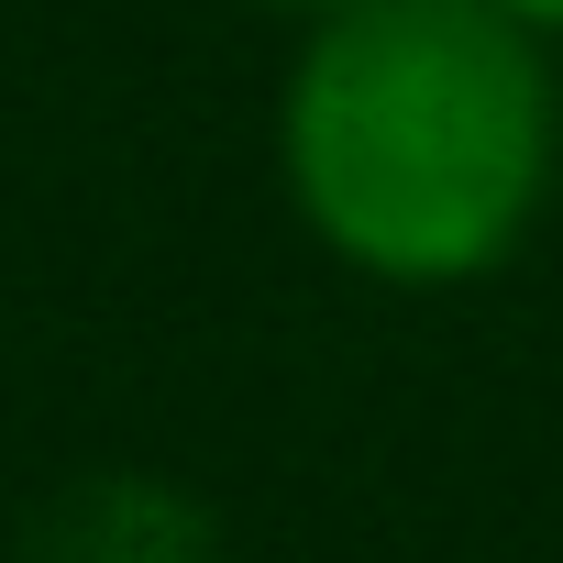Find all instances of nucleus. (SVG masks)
<instances>
[{
  "instance_id": "f257e3e1",
  "label": "nucleus",
  "mask_w": 563,
  "mask_h": 563,
  "mask_svg": "<svg viewBox=\"0 0 563 563\" xmlns=\"http://www.w3.org/2000/svg\"><path fill=\"white\" fill-rule=\"evenodd\" d=\"M563 177L552 45L486 0H354L276 78V188L365 288L453 299L541 232Z\"/></svg>"
},
{
  "instance_id": "f03ea898",
  "label": "nucleus",
  "mask_w": 563,
  "mask_h": 563,
  "mask_svg": "<svg viewBox=\"0 0 563 563\" xmlns=\"http://www.w3.org/2000/svg\"><path fill=\"white\" fill-rule=\"evenodd\" d=\"M23 563H210V508L155 475H89L34 519Z\"/></svg>"
},
{
  "instance_id": "7ed1b4c3",
  "label": "nucleus",
  "mask_w": 563,
  "mask_h": 563,
  "mask_svg": "<svg viewBox=\"0 0 563 563\" xmlns=\"http://www.w3.org/2000/svg\"><path fill=\"white\" fill-rule=\"evenodd\" d=\"M486 12H508L519 34H541V45H563V0H486Z\"/></svg>"
},
{
  "instance_id": "20e7f679",
  "label": "nucleus",
  "mask_w": 563,
  "mask_h": 563,
  "mask_svg": "<svg viewBox=\"0 0 563 563\" xmlns=\"http://www.w3.org/2000/svg\"><path fill=\"white\" fill-rule=\"evenodd\" d=\"M254 12H288V23H332V12H354V0H254Z\"/></svg>"
}]
</instances>
